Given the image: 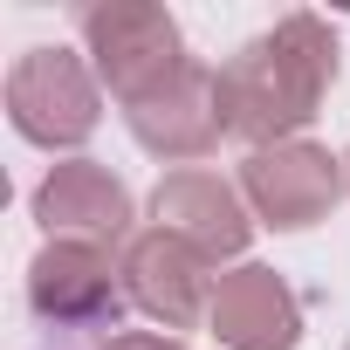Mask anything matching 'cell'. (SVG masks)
I'll use <instances>...</instances> for the list:
<instances>
[{
	"instance_id": "1",
	"label": "cell",
	"mask_w": 350,
	"mask_h": 350,
	"mask_svg": "<svg viewBox=\"0 0 350 350\" xmlns=\"http://www.w3.org/2000/svg\"><path fill=\"white\" fill-rule=\"evenodd\" d=\"M336 83V35L323 14H282L268 35H254L220 69V110L227 137H247L254 151L288 144Z\"/></svg>"
},
{
	"instance_id": "2",
	"label": "cell",
	"mask_w": 350,
	"mask_h": 350,
	"mask_svg": "<svg viewBox=\"0 0 350 350\" xmlns=\"http://www.w3.org/2000/svg\"><path fill=\"white\" fill-rule=\"evenodd\" d=\"M83 42L96 55V76L110 83V96L124 110L151 103L158 90H172L193 62H186V42H179V21L151 0H103V8L83 14Z\"/></svg>"
},
{
	"instance_id": "3",
	"label": "cell",
	"mask_w": 350,
	"mask_h": 350,
	"mask_svg": "<svg viewBox=\"0 0 350 350\" xmlns=\"http://www.w3.org/2000/svg\"><path fill=\"white\" fill-rule=\"evenodd\" d=\"M343 158H329L323 144L309 137H288V144H268V151H247L241 158V200L254 206L261 227H316L329 220V206L343 200Z\"/></svg>"
},
{
	"instance_id": "4",
	"label": "cell",
	"mask_w": 350,
	"mask_h": 350,
	"mask_svg": "<svg viewBox=\"0 0 350 350\" xmlns=\"http://www.w3.org/2000/svg\"><path fill=\"white\" fill-rule=\"evenodd\" d=\"M8 117L28 144H83L96 131V76L69 49H28L8 69Z\"/></svg>"
},
{
	"instance_id": "5",
	"label": "cell",
	"mask_w": 350,
	"mask_h": 350,
	"mask_svg": "<svg viewBox=\"0 0 350 350\" xmlns=\"http://www.w3.org/2000/svg\"><path fill=\"white\" fill-rule=\"evenodd\" d=\"M151 220H158V234L186 241V247H193V254H206V261L241 254V247H247V234H254V220H247L241 193L220 179V172H200V165L165 172V179H158V193H151Z\"/></svg>"
},
{
	"instance_id": "6",
	"label": "cell",
	"mask_w": 350,
	"mask_h": 350,
	"mask_svg": "<svg viewBox=\"0 0 350 350\" xmlns=\"http://www.w3.org/2000/svg\"><path fill=\"white\" fill-rule=\"evenodd\" d=\"M206 323H213V336L227 350H295L302 343V302L261 261H247V268H234V275L213 282Z\"/></svg>"
},
{
	"instance_id": "7",
	"label": "cell",
	"mask_w": 350,
	"mask_h": 350,
	"mask_svg": "<svg viewBox=\"0 0 350 350\" xmlns=\"http://www.w3.org/2000/svg\"><path fill=\"white\" fill-rule=\"evenodd\" d=\"M124 295L165 323V329H186L213 309V288H206V254H193L186 241H172V234H137L131 254H124Z\"/></svg>"
},
{
	"instance_id": "8",
	"label": "cell",
	"mask_w": 350,
	"mask_h": 350,
	"mask_svg": "<svg viewBox=\"0 0 350 350\" xmlns=\"http://www.w3.org/2000/svg\"><path fill=\"white\" fill-rule=\"evenodd\" d=\"M35 220L49 227V241H96V247H110L131 227V193L96 158H69V165H55L35 186Z\"/></svg>"
},
{
	"instance_id": "9",
	"label": "cell",
	"mask_w": 350,
	"mask_h": 350,
	"mask_svg": "<svg viewBox=\"0 0 350 350\" xmlns=\"http://www.w3.org/2000/svg\"><path fill=\"white\" fill-rule=\"evenodd\" d=\"M117 275L124 268H110V247H96V241H49L28 261V302H35V316L83 329V323L117 316Z\"/></svg>"
},
{
	"instance_id": "10",
	"label": "cell",
	"mask_w": 350,
	"mask_h": 350,
	"mask_svg": "<svg viewBox=\"0 0 350 350\" xmlns=\"http://www.w3.org/2000/svg\"><path fill=\"white\" fill-rule=\"evenodd\" d=\"M131 137L158 158H206L227 137V110H220V76L213 69H186L172 90H158L151 103L131 110Z\"/></svg>"
},
{
	"instance_id": "11",
	"label": "cell",
	"mask_w": 350,
	"mask_h": 350,
	"mask_svg": "<svg viewBox=\"0 0 350 350\" xmlns=\"http://www.w3.org/2000/svg\"><path fill=\"white\" fill-rule=\"evenodd\" d=\"M103 350H186L179 336H158V329H124V336H110Z\"/></svg>"
},
{
	"instance_id": "12",
	"label": "cell",
	"mask_w": 350,
	"mask_h": 350,
	"mask_svg": "<svg viewBox=\"0 0 350 350\" xmlns=\"http://www.w3.org/2000/svg\"><path fill=\"white\" fill-rule=\"evenodd\" d=\"M343 172H350V151H343Z\"/></svg>"
}]
</instances>
